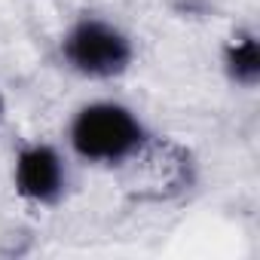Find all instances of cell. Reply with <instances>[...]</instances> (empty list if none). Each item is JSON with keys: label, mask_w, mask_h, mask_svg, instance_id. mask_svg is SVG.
Segmentation results:
<instances>
[{"label": "cell", "mask_w": 260, "mask_h": 260, "mask_svg": "<svg viewBox=\"0 0 260 260\" xmlns=\"http://www.w3.org/2000/svg\"><path fill=\"white\" fill-rule=\"evenodd\" d=\"M141 141L138 122L128 110L113 104H95L74 122V144L89 159H119Z\"/></svg>", "instance_id": "obj_1"}, {"label": "cell", "mask_w": 260, "mask_h": 260, "mask_svg": "<svg viewBox=\"0 0 260 260\" xmlns=\"http://www.w3.org/2000/svg\"><path fill=\"white\" fill-rule=\"evenodd\" d=\"M68 58L92 77L119 74L128 64V43L119 31L101 22H83L68 37Z\"/></svg>", "instance_id": "obj_2"}, {"label": "cell", "mask_w": 260, "mask_h": 260, "mask_svg": "<svg viewBox=\"0 0 260 260\" xmlns=\"http://www.w3.org/2000/svg\"><path fill=\"white\" fill-rule=\"evenodd\" d=\"M16 178H19V190L25 196L49 202L61 190V162L49 147H34V150L22 153Z\"/></svg>", "instance_id": "obj_3"}, {"label": "cell", "mask_w": 260, "mask_h": 260, "mask_svg": "<svg viewBox=\"0 0 260 260\" xmlns=\"http://www.w3.org/2000/svg\"><path fill=\"white\" fill-rule=\"evenodd\" d=\"M230 71L242 83H254L257 80V74H260V52H257V43L251 37H242L230 49Z\"/></svg>", "instance_id": "obj_4"}]
</instances>
